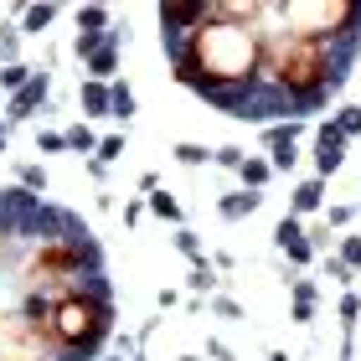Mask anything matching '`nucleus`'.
Wrapping results in <instances>:
<instances>
[{"label":"nucleus","instance_id":"obj_1","mask_svg":"<svg viewBox=\"0 0 361 361\" xmlns=\"http://www.w3.org/2000/svg\"><path fill=\"white\" fill-rule=\"evenodd\" d=\"M171 73H176L180 88L202 93L207 104L243 114L248 109V88L264 73V42H258L253 26L212 16L180 52H171Z\"/></svg>","mask_w":361,"mask_h":361},{"label":"nucleus","instance_id":"obj_2","mask_svg":"<svg viewBox=\"0 0 361 361\" xmlns=\"http://www.w3.org/2000/svg\"><path fill=\"white\" fill-rule=\"evenodd\" d=\"M258 42H264V73H269V83L284 93V104L294 109H310V104H320L325 88L336 83V47L331 42H320V37H300V31H289V26H269V31H258Z\"/></svg>","mask_w":361,"mask_h":361},{"label":"nucleus","instance_id":"obj_3","mask_svg":"<svg viewBox=\"0 0 361 361\" xmlns=\"http://www.w3.org/2000/svg\"><path fill=\"white\" fill-rule=\"evenodd\" d=\"M104 269V258H98V238L83 233V222L73 217V212H62V227L57 233H42L31 243V253L21 258V279L31 294H42V300H57V294L78 289V279Z\"/></svg>","mask_w":361,"mask_h":361},{"label":"nucleus","instance_id":"obj_4","mask_svg":"<svg viewBox=\"0 0 361 361\" xmlns=\"http://www.w3.org/2000/svg\"><path fill=\"white\" fill-rule=\"evenodd\" d=\"M42 315H47V331H52L57 361H93L114 331V294L98 274L93 284H78L57 300H47Z\"/></svg>","mask_w":361,"mask_h":361},{"label":"nucleus","instance_id":"obj_5","mask_svg":"<svg viewBox=\"0 0 361 361\" xmlns=\"http://www.w3.org/2000/svg\"><path fill=\"white\" fill-rule=\"evenodd\" d=\"M269 21L300 31V37H320V42H336L356 31L361 21V6L351 0H325V6H310V0H294V6H269Z\"/></svg>","mask_w":361,"mask_h":361},{"label":"nucleus","instance_id":"obj_6","mask_svg":"<svg viewBox=\"0 0 361 361\" xmlns=\"http://www.w3.org/2000/svg\"><path fill=\"white\" fill-rule=\"evenodd\" d=\"M0 361H57L42 310H0Z\"/></svg>","mask_w":361,"mask_h":361},{"label":"nucleus","instance_id":"obj_7","mask_svg":"<svg viewBox=\"0 0 361 361\" xmlns=\"http://www.w3.org/2000/svg\"><path fill=\"white\" fill-rule=\"evenodd\" d=\"M217 6L212 0H171V6H160V31H166V52H180L196 31H202Z\"/></svg>","mask_w":361,"mask_h":361},{"label":"nucleus","instance_id":"obj_8","mask_svg":"<svg viewBox=\"0 0 361 361\" xmlns=\"http://www.w3.org/2000/svg\"><path fill=\"white\" fill-rule=\"evenodd\" d=\"M47 93H52V78H47V73H37V78H31V83H26L21 93L11 98V124H16V119H31V114H37V109L47 104Z\"/></svg>","mask_w":361,"mask_h":361},{"label":"nucleus","instance_id":"obj_9","mask_svg":"<svg viewBox=\"0 0 361 361\" xmlns=\"http://www.w3.org/2000/svg\"><path fill=\"white\" fill-rule=\"evenodd\" d=\"M114 73H119V37H104V47L88 57V78H98V83H114Z\"/></svg>","mask_w":361,"mask_h":361},{"label":"nucleus","instance_id":"obj_10","mask_svg":"<svg viewBox=\"0 0 361 361\" xmlns=\"http://www.w3.org/2000/svg\"><path fill=\"white\" fill-rule=\"evenodd\" d=\"M78 104H83V114H88V119H109V114H114L109 83H98V78H88V83L78 88Z\"/></svg>","mask_w":361,"mask_h":361},{"label":"nucleus","instance_id":"obj_11","mask_svg":"<svg viewBox=\"0 0 361 361\" xmlns=\"http://www.w3.org/2000/svg\"><path fill=\"white\" fill-rule=\"evenodd\" d=\"M31 78H37V73H31L26 62H16V68H0V93H11V98H16V93L31 83Z\"/></svg>","mask_w":361,"mask_h":361},{"label":"nucleus","instance_id":"obj_12","mask_svg":"<svg viewBox=\"0 0 361 361\" xmlns=\"http://www.w3.org/2000/svg\"><path fill=\"white\" fill-rule=\"evenodd\" d=\"M57 21V6H26L21 11V31H47Z\"/></svg>","mask_w":361,"mask_h":361},{"label":"nucleus","instance_id":"obj_13","mask_svg":"<svg viewBox=\"0 0 361 361\" xmlns=\"http://www.w3.org/2000/svg\"><path fill=\"white\" fill-rule=\"evenodd\" d=\"M258 207V191H233L222 202V217H248V212Z\"/></svg>","mask_w":361,"mask_h":361},{"label":"nucleus","instance_id":"obj_14","mask_svg":"<svg viewBox=\"0 0 361 361\" xmlns=\"http://www.w3.org/2000/svg\"><path fill=\"white\" fill-rule=\"evenodd\" d=\"M78 26H83L88 37H104V26H109V11H104V6H83V11H78Z\"/></svg>","mask_w":361,"mask_h":361},{"label":"nucleus","instance_id":"obj_15","mask_svg":"<svg viewBox=\"0 0 361 361\" xmlns=\"http://www.w3.org/2000/svg\"><path fill=\"white\" fill-rule=\"evenodd\" d=\"M109 98H114V119H135V93L124 83H109Z\"/></svg>","mask_w":361,"mask_h":361},{"label":"nucleus","instance_id":"obj_16","mask_svg":"<svg viewBox=\"0 0 361 361\" xmlns=\"http://www.w3.org/2000/svg\"><path fill=\"white\" fill-rule=\"evenodd\" d=\"M150 212H155V217H166V222H180V202L171 191H155L150 196Z\"/></svg>","mask_w":361,"mask_h":361},{"label":"nucleus","instance_id":"obj_17","mask_svg":"<svg viewBox=\"0 0 361 361\" xmlns=\"http://www.w3.org/2000/svg\"><path fill=\"white\" fill-rule=\"evenodd\" d=\"M16 52H21V31L0 26V57H6V68H16Z\"/></svg>","mask_w":361,"mask_h":361},{"label":"nucleus","instance_id":"obj_18","mask_svg":"<svg viewBox=\"0 0 361 361\" xmlns=\"http://www.w3.org/2000/svg\"><path fill=\"white\" fill-rule=\"evenodd\" d=\"M176 248L186 253L191 264H207V258H202V238H196V233H186V227H180V233H176Z\"/></svg>","mask_w":361,"mask_h":361},{"label":"nucleus","instance_id":"obj_19","mask_svg":"<svg viewBox=\"0 0 361 361\" xmlns=\"http://www.w3.org/2000/svg\"><path fill=\"white\" fill-rule=\"evenodd\" d=\"M243 180H248V191H258L269 180V160H243Z\"/></svg>","mask_w":361,"mask_h":361},{"label":"nucleus","instance_id":"obj_20","mask_svg":"<svg viewBox=\"0 0 361 361\" xmlns=\"http://www.w3.org/2000/svg\"><path fill=\"white\" fill-rule=\"evenodd\" d=\"M68 150H98V140H93L88 124H73V129H68Z\"/></svg>","mask_w":361,"mask_h":361},{"label":"nucleus","instance_id":"obj_21","mask_svg":"<svg viewBox=\"0 0 361 361\" xmlns=\"http://www.w3.org/2000/svg\"><path fill=\"white\" fill-rule=\"evenodd\" d=\"M176 160L180 166H207L212 150H202V145H176Z\"/></svg>","mask_w":361,"mask_h":361},{"label":"nucleus","instance_id":"obj_22","mask_svg":"<svg viewBox=\"0 0 361 361\" xmlns=\"http://www.w3.org/2000/svg\"><path fill=\"white\" fill-rule=\"evenodd\" d=\"M21 191H31V196L47 191V171L42 166H21Z\"/></svg>","mask_w":361,"mask_h":361},{"label":"nucleus","instance_id":"obj_23","mask_svg":"<svg viewBox=\"0 0 361 361\" xmlns=\"http://www.w3.org/2000/svg\"><path fill=\"white\" fill-rule=\"evenodd\" d=\"M37 150H42V155H57V150H68V135H57V129H42V135H37Z\"/></svg>","mask_w":361,"mask_h":361},{"label":"nucleus","instance_id":"obj_24","mask_svg":"<svg viewBox=\"0 0 361 361\" xmlns=\"http://www.w3.org/2000/svg\"><path fill=\"white\" fill-rule=\"evenodd\" d=\"M124 155V135H109V140H98V160H104V166H109V160H119Z\"/></svg>","mask_w":361,"mask_h":361},{"label":"nucleus","instance_id":"obj_25","mask_svg":"<svg viewBox=\"0 0 361 361\" xmlns=\"http://www.w3.org/2000/svg\"><path fill=\"white\" fill-rule=\"evenodd\" d=\"M315 202H320V180H305V186H300V202H294V207H300V212H310Z\"/></svg>","mask_w":361,"mask_h":361},{"label":"nucleus","instance_id":"obj_26","mask_svg":"<svg viewBox=\"0 0 361 361\" xmlns=\"http://www.w3.org/2000/svg\"><path fill=\"white\" fill-rule=\"evenodd\" d=\"M212 160H217V166H238V171H243V155L233 150V145H227V150H217V155H212Z\"/></svg>","mask_w":361,"mask_h":361},{"label":"nucleus","instance_id":"obj_27","mask_svg":"<svg viewBox=\"0 0 361 361\" xmlns=\"http://www.w3.org/2000/svg\"><path fill=\"white\" fill-rule=\"evenodd\" d=\"M191 284H196V289H212V284H217V279H212V269H207V264H196V274H191Z\"/></svg>","mask_w":361,"mask_h":361},{"label":"nucleus","instance_id":"obj_28","mask_svg":"<svg viewBox=\"0 0 361 361\" xmlns=\"http://www.w3.org/2000/svg\"><path fill=\"white\" fill-rule=\"evenodd\" d=\"M212 310H217V315H227V320H238V305H233V300H212Z\"/></svg>","mask_w":361,"mask_h":361},{"label":"nucleus","instance_id":"obj_29","mask_svg":"<svg viewBox=\"0 0 361 361\" xmlns=\"http://www.w3.org/2000/svg\"><path fill=\"white\" fill-rule=\"evenodd\" d=\"M140 217H145V207H140V202H129V207H124V227H135Z\"/></svg>","mask_w":361,"mask_h":361},{"label":"nucleus","instance_id":"obj_30","mask_svg":"<svg viewBox=\"0 0 361 361\" xmlns=\"http://www.w3.org/2000/svg\"><path fill=\"white\" fill-rule=\"evenodd\" d=\"M346 258H351V264H361V238H351V248H346Z\"/></svg>","mask_w":361,"mask_h":361},{"label":"nucleus","instance_id":"obj_31","mask_svg":"<svg viewBox=\"0 0 361 361\" xmlns=\"http://www.w3.org/2000/svg\"><path fill=\"white\" fill-rule=\"evenodd\" d=\"M6 135H11V119H0V150H6Z\"/></svg>","mask_w":361,"mask_h":361},{"label":"nucleus","instance_id":"obj_32","mask_svg":"<svg viewBox=\"0 0 361 361\" xmlns=\"http://www.w3.org/2000/svg\"><path fill=\"white\" fill-rule=\"evenodd\" d=\"M180 361H196V356H180Z\"/></svg>","mask_w":361,"mask_h":361},{"label":"nucleus","instance_id":"obj_33","mask_svg":"<svg viewBox=\"0 0 361 361\" xmlns=\"http://www.w3.org/2000/svg\"><path fill=\"white\" fill-rule=\"evenodd\" d=\"M109 361H124V356H109Z\"/></svg>","mask_w":361,"mask_h":361}]
</instances>
